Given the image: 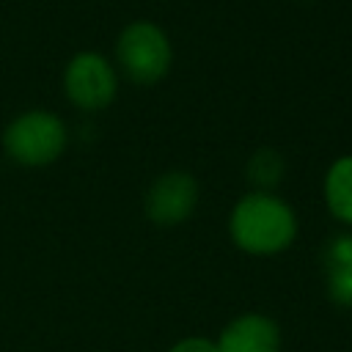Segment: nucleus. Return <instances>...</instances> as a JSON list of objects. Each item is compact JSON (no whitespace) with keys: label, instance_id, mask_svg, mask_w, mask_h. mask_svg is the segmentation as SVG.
<instances>
[{"label":"nucleus","instance_id":"8","mask_svg":"<svg viewBox=\"0 0 352 352\" xmlns=\"http://www.w3.org/2000/svg\"><path fill=\"white\" fill-rule=\"evenodd\" d=\"M280 176H283V160H280L278 151L261 148V151H256L250 157V162H248V179L253 184H258L261 190L275 187L280 182Z\"/></svg>","mask_w":352,"mask_h":352},{"label":"nucleus","instance_id":"2","mask_svg":"<svg viewBox=\"0 0 352 352\" xmlns=\"http://www.w3.org/2000/svg\"><path fill=\"white\" fill-rule=\"evenodd\" d=\"M69 143L66 124L60 116L50 110H28L19 113L3 129V151L22 168H44L52 165Z\"/></svg>","mask_w":352,"mask_h":352},{"label":"nucleus","instance_id":"3","mask_svg":"<svg viewBox=\"0 0 352 352\" xmlns=\"http://www.w3.org/2000/svg\"><path fill=\"white\" fill-rule=\"evenodd\" d=\"M116 60L126 80L138 85H154L170 69V38L157 22H129L116 38Z\"/></svg>","mask_w":352,"mask_h":352},{"label":"nucleus","instance_id":"9","mask_svg":"<svg viewBox=\"0 0 352 352\" xmlns=\"http://www.w3.org/2000/svg\"><path fill=\"white\" fill-rule=\"evenodd\" d=\"M322 264L324 270H338V267H349L352 264V234L341 231V234H333L322 250Z\"/></svg>","mask_w":352,"mask_h":352},{"label":"nucleus","instance_id":"1","mask_svg":"<svg viewBox=\"0 0 352 352\" xmlns=\"http://www.w3.org/2000/svg\"><path fill=\"white\" fill-rule=\"evenodd\" d=\"M228 234L234 245L250 256H275L294 242L297 217L294 209L275 192L253 190L234 204Z\"/></svg>","mask_w":352,"mask_h":352},{"label":"nucleus","instance_id":"7","mask_svg":"<svg viewBox=\"0 0 352 352\" xmlns=\"http://www.w3.org/2000/svg\"><path fill=\"white\" fill-rule=\"evenodd\" d=\"M324 204L336 220L352 226V154L333 160L324 173Z\"/></svg>","mask_w":352,"mask_h":352},{"label":"nucleus","instance_id":"5","mask_svg":"<svg viewBox=\"0 0 352 352\" xmlns=\"http://www.w3.org/2000/svg\"><path fill=\"white\" fill-rule=\"evenodd\" d=\"M198 204V182L184 170H168L157 176L146 192V217L154 226L184 223Z\"/></svg>","mask_w":352,"mask_h":352},{"label":"nucleus","instance_id":"10","mask_svg":"<svg viewBox=\"0 0 352 352\" xmlns=\"http://www.w3.org/2000/svg\"><path fill=\"white\" fill-rule=\"evenodd\" d=\"M327 294L336 305L352 308V264L327 272Z\"/></svg>","mask_w":352,"mask_h":352},{"label":"nucleus","instance_id":"11","mask_svg":"<svg viewBox=\"0 0 352 352\" xmlns=\"http://www.w3.org/2000/svg\"><path fill=\"white\" fill-rule=\"evenodd\" d=\"M168 352H217V344L206 336H187L179 338Z\"/></svg>","mask_w":352,"mask_h":352},{"label":"nucleus","instance_id":"6","mask_svg":"<svg viewBox=\"0 0 352 352\" xmlns=\"http://www.w3.org/2000/svg\"><path fill=\"white\" fill-rule=\"evenodd\" d=\"M214 344L217 352H280V327L267 314H242L223 327Z\"/></svg>","mask_w":352,"mask_h":352},{"label":"nucleus","instance_id":"4","mask_svg":"<svg viewBox=\"0 0 352 352\" xmlns=\"http://www.w3.org/2000/svg\"><path fill=\"white\" fill-rule=\"evenodd\" d=\"M63 91L80 110H102L116 99L118 74L99 52H77L63 69Z\"/></svg>","mask_w":352,"mask_h":352}]
</instances>
